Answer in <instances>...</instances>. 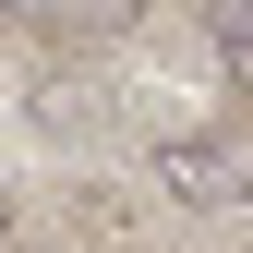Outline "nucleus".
<instances>
[{
    "instance_id": "f257e3e1",
    "label": "nucleus",
    "mask_w": 253,
    "mask_h": 253,
    "mask_svg": "<svg viewBox=\"0 0 253 253\" xmlns=\"http://www.w3.org/2000/svg\"><path fill=\"white\" fill-rule=\"evenodd\" d=\"M157 193H181V205H241L253 181H241V145H217V133H157Z\"/></svg>"
},
{
    "instance_id": "f03ea898",
    "label": "nucleus",
    "mask_w": 253,
    "mask_h": 253,
    "mask_svg": "<svg viewBox=\"0 0 253 253\" xmlns=\"http://www.w3.org/2000/svg\"><path fill=\"white\" fill-rule=\"evenodd\" d=\"M37 121L48 133H97V84L84 73H37Z\"/></svg>"
},
{
    "instance_id": "423d86ee",
    "label": "nucleus",
    "mask_w": 253,
    "mask_h": 253,
    "mask_svg": "<svg viewBox=\"0 0 253 253\" xmlns=\"http://www.w3.org/2000/svg\"><path fill=\"white\" fill-rule=\"evenodd\" d=\"M24 12H37V0H0V24H24Z\"/></svg>"
},
{
    "instance_id": "7ed1b4c3",
    "label": "nucleus",
    "mask_w": 253,
    "mask_h": 253,
    "mask_svg": "<svg viewBox=\"0 0 253 253\" xmlns=\"http://www.w3.org/2000/svg\"><path fill=\"white\" fill-rule=\"evenodd\" d=\"M37 12L60 24V37H121V24H133L145 0H37Z\"/></svg>"
},
{
    "instance_id": "20e7f679",
    "label": "nucleus",
    "mask_w": 253,
    "mask_h": 253,
    "mask_svg": "<svg viewBox=\"0 0 253 253\" xmlns=\"http://www.w3.org/2000/svg\"><path fill=\"white\" fill-rule=\"evenodd\" d=\"M205 37H217V60L253 84V0H205Z\"/></svg>"
},
{
    "instance_id": "39448f33",
    "label": "nucleus",
    "mask_w": 253,
    "mask_h": 253,
    "mask_svg": "<svg viewBox=\"0 0 253 253\" xmlns=\"http://www.w3.org/2000/svg\"><path fill=\"white\" fill-rule=\"evenodd\" d=\"M0 241H12V181H0Z\"/></svg>"
}]
</instances>
